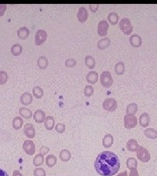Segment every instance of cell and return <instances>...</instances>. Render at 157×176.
Listing matches in <instances>:
<instances>
[{"mask_svg":"<svg viewBox=\"0 0 157 176\" xmlns=\"http://www.w3.org/2000/svg\"><path fill=\"white\" fill-rule=\"evenodd\" d=\"M119 27L122 31L126 35H130L133 31L132 23L129 18H123L119 23Z\"/></svg>","mask_w":157,"mask_h":176,"instance_id":"7a4b0ae2","label":"cell"},{"mask_svg":"<svg viewBox=\"0 0 157 176\" xmlns=\"http://www.w3.org/2000/svg\"><path fill=\"white\" fill-rule=\"evenodd\" d=\"M11 53H12L13 55L15 56H18L21 54L22 52V47L19 43L14 44L12 46H11Z\"/></svg>","mask_w":157,"mask_h":176,"instance_id":"f546056e","label":"cell"},{"mask_svg":"<svg viewBox=\"0 0 157 176\" xmlns=\"http://www.w3.org/2000/svg\"><path fill=\"white\" fill-rule=\"evenodd\" d=\"M24 123L23 119L20 116H16L13 120V127L16 130H19L20 129Z\"/></svg>","mask_w":157,"mask_h":176,"instance_id":"484cf974","label":"cell"},{"mask_svg":"<svg viewBox=\"0 0 157 176\" xmlns=\"http://www.w3.org/2000/svg\"><path fill=\"white\" fill-rule=\"evenodd\" d=\"M89 7L92 12H96L98 9L99 5L98 4H90L89 5Z\"/></svg>","mask_w":157,"mask_h":176,"instance_id":"7bdbcfd3","label":"cell"},{"mask_svg":"<svg viewBox=\"0 0 157 176\" xmlns=\"http://www.w3.org/2000/svg\"><path fill=\"white\" fill-rule=\"evenodd\" d=\"M37 63L38 67L40 69H45L46 68V67L48 66V64H49L48 59H47V57H46L44 56H39V58L37 59Z\"/></svg>","mask_w":157,"mask_h":176,"instance_id":"603a6c76","label":"cell"},{"mask_svg":"<svg viewBox=\"0 0 157 176\" xmlns=\"http://www.w3.org/2000/svg\"><path fill=\"white\" fill-rule=\"evenodd\" d=\"M129 176H139L138 171L136 168H133L130 170V175Z\"/></svg>","mask_w":157,"mask_h":176,"instance_id":"ee69618b","label":"cell"},{"mask_svg":"<svg viewBox=\"0 0 157 176\" xmlns=\"http://www.w3.org/2000/svg\"><path fill=\"white\" fill-rule=\"evenodd\" d=\"M126 167L129 169H133L137 167V162L135 158L129 157L126 161Z\"/></svg>","mask_w":157,"mask_h":176,"instance_id":"836d02e7","label":"cell"},{"mask_svg":"<svg viewBox=\"0 0 157 176\" xmlns=\"http://www.w3.org/2000/svg\"><path fill=\"white\" fill-rule=\"evenodd\" d=\"M86 79L87 82L92 84H94L98 80V74L97 72L92 70L88 73V74L86 76Z\"/></svg>","mask_w":157,"mask_h":176,"instance_id":"2e32d148","label":"cell"},{"mask_svg":"<svg viewBox=\"0 0 157 176\" xmlns=\"http://www.w3.org/2000/svg\"><path fill=\"white\" fill-rule=\"evenodd\" d=\"M130 43L133 47H139L142 44V37L139 35L133 33L130 37Z\"/></svg>","mask_w":157,"mask_h":176,"instance_id":"7c38bea8","label":"cell"},{"mask_svg":"<svg viewBox=\"0 0 157 176\" xmlns=\"http://www.w3.org/2000/svg\"><path fill=\"white\" fill-rule=\"evenodd\" d=\"M150 117L149 114L143 113L139 116V124L143 127H147L149 125Z\"/></svg>","mask_w":157,"mask_h":176,"instance_id":"e0dca14e","label":"cell"},{"mask_svg":"<svg viewBox=\"0 0 157 176\" xmlns=\"http://www.w3.org/2000/svg\"><path fill=\"white\" fill-rule=\"evenodd\" d=\"M33 119L37 123H42L46 119L45 111L42 110H37L33 114Z\"/></svg>","mask_w":157,"mask_h":176,"instance_id":"8fae6325","label":"cell"},{"mask_svg":"<svg viewBox=\"0 0 157 176\" xmlns=\"http://www.w3.org/2000/svg\"><path fill=\"white\" fill-rule=\"evenodd\" d=\"M117 176H128V173L126 171H124L123 172H122L119 174H118Z\"/></svg>","mask_w":157,"mask_h":176,"instance_id":"7dc6e473","label":"cell"},{"mask_svg":"<svg viewBox=\"0 0 157 176\" xmlns=\"http://www.w3.org/2000/svg\"><path fill=\"white\" fill-rule=\"evenodd\" d=\"M32 92H33V96L37 98H42V97L43 96V94H44L43 90L42 89V87H41L39 86H34L33 87Z\"/></svg>","mask_w":157,"mask_h":176,"instance_id":"f1b7e54d","label":"cell"},{"mask_svg":"<svg viewBox=\"0 0 157 176\" xmlns=\"http://www.w3.org/2000/svg\"><path fill=\"white\" fill-rule=\"evenodd\" d=\"M19 114L22 117H24V118L26 119H30L33 114L32 111L30 109L25 107H22L19 109Z\"/></svg>","mask_w":157,"mask_h":176,"instance_id":"7402d4cb","label":"cell"},{"mask_svg":"<svg viewBox=\"0 0 157 176\" xmlns=\"http://www.w3.org/2000/svg\"><path fill=\"white\" fill-rule=\"evenodd\" d=\"M55 124V118L52 116H47L45 120V126L46 130L51 131L54 128Z\"/></svg>","mask_w":157,"mask_h":176,"instance_id":"ffe728a7","label":"cell"},{"mask_svg":"<svg viewBox=\"0 0 157 176\" xmlns=\"http://www.w3.org/2000/svg\"><path fill=\"white\" fill-rule=\"evenodd\" d=\"M136 155L138 159L142 162H148L150 159V155L147 149L142 146H139L136 151Z\"/></svg>","mask_w":157,"mask_h":176,"instance_id":"3957f363","label":"cell"},{"mask_svg":"<svg viewBox=\"0 0 157 176\" xmlns=\"http://www.w3.org/2000/svg\"><path fill=\"white\" fill-rule=\"evenodd\" d=\"M7 5L5 4H0V16L3 15L5 10H6Z\"/></svg>","mask_w":157,"mask_h":176,"instance_id":"b9f144b4","label":"cell"},{"mask_svg":"<svg viewBox=\"0 0 157 176\" xmlns=\"http://www.w3.org/2000/svg\"><path fill=\"white\" fill-rule=\"evenodd\" d=\"M34 176H46L45 170L42 168H37L34 170L33 171Z\"/></svg>","mask_w":157,"mask_h":176,"instance_id":"74e56055","label":"cell"},{"mask_svg":"<svg viewBox=\"0 0 157 176\" xmlns=\"http://www.w3.org/2000/svg\"><path fill=\"white\" fill-rule=\"evenodd\" d=\"M108 20L112 24H116L119 20V15L115 12H111L108 15Z\"/></svg>","mask_w":157,"mask_h":176,"instance_id":"e575fe53","label":"cell"},{"mask_svg":"<svg viewBox=\"0 0 157 176\" xmlns=\"http://www.w3.org/2000/svg\"><path fill=\"white\" fill-rule=\"evenodd\" d=\"M114 142V138L113 135L111 134H107L104 136L102 141L103 145L106 148H111Z\"/></svg>","mask_w":157,"mask_h":176,"instance_id":"5bb4252c","label":"cell"},{"mask_svg":"<svg viewBox=\"0 0 157 176\" xmlns=\"http://www.w3.org/2000/svg\"><path fill=\"white\" fill-rule=\"evenodd\" d=\"M0 176H9V175L5 171V170L0 169Z\"/></svg>","mask_w":157,"mask_h":176,"instance_id":"bcb514c9","label":"cell"},{"mask_svg":"<svg viewBox=\"0 0 157 176\" xmlns=\"http://www.w3.org/2000/svg\"><path fill=\"white\" fill-rule=\"evenodd\" d=\"M55 129L56 132H59V134H62L65 132L66 130V125L63 123H58V124L55 127Z\"/></svg>","mask_w":157,"mask_h":176,"instance_id":"f35d334b","label":"cell"},{"mask_svg":"<svg viewBox=\"0 0 157 176\" xmlns=\"http://www.w3.org/2000/svg\"><path fill=\"white\" fill-rule=\"evenodd\" d=\"M72 158V154L69 150L64 149H62L60 153V158L63 162H68Z\"/></svg>","mask_w":157,"mask_h":176,"instance_id":"cb8c5ba5","label":"cell"},{"mask_svg":"<svg viewBox=\"0 0 157 176\" xmlns=\"http://www.w3.org/2000/svg\"><path fill=\"white\" fill-rule=\"evenodd\" d=\"M13 176H23V175L19 170H15L13 174Z\"/></svg>","mask_w":157,"mask_h":176,"instance_id":"f6af8a7d","label":"cell"},{"mask_svg":"<svg viewBox=\"0 0 157 176\" xmlns=\"http://www.w3.org/2000/svg\"><path fill=\"white\" fill-rule=\"evenodd\" d=\"M47 38V33L44 29H39L35 35V43L36 45H41L44 43Z\"/></svg>","mask_w":157,"mask_h":176,"instance_id":"ba28073f","label":"cell"},{"mask_svg":"<svg viewBox=\"0 0 157 176\" xmlns=\"http://www.w3.org/2000/svg\"><path fill=\"white\" fill-rule=\"evenodd\" d=\"M100 82L105 87H109L113 83V78L109 71H103L100 75Z\"/></svg>","mask_w":157,"mask_h":176,"instance_id":"277c9868","label":"cell"},{"mask_svg":"<svg viewBox=\"0 0 157 176\" xmlns=\"http://www.w3.org/2000/svg\"><path fill=\"white\" fill-rule=\"evenodd\" d=\"M144 134L147 138L155 140L157 138V131L153 128H147L144 130Z\"/></svg>","mask_w":157,"mask_h":176,"instance_id":"d4e9b609","label":"cell"},{"mask_svg":"<svg viewBox=\"0 0 157 176\" xmlns=\"http://www.w3.org/2000/svg\"><path fill=\"white\" fill-rule=\"evenodd\" d=\"M94 93V87L91 85H86L84 89V94L86 97L91 96Z\"/></svg>","mask_w":157,"mask_h":176,"instance_id":"8d00e7d4","label":"cell"},{"mask_svg":"<svg viewBox=\"0 0 157 176\" xmlns=\"http://www.w3.org/2000/svg\"><path fill=\"white\" fill-rule=\"evenodd\" d=\"M77 18L81 22H85L88 19V11L84 7H81L79 9L77 13Z\"/></svg>","mask_w":157,"mask_h":176,"instance_id":"9a60e30c","label":"cell"},{"mask_svg":"<svg viewBox=\"0 0 157 176\" xmlns=\"http://www.w3.org/2000/svg\"><path fill=\"white\" fill-rule=\"evenodd\" d=\"M111 44V40L109 39V37H104L100 40H98V47L99 49L103 50L106 48Z\"/></svg>","mask_w":157,"mask_h":176,"instance_id":"44dd1931","label":"cell"},{"mask_svg":"<svg viewBox=\"0 0 157 176\" xmlns=\"http://www.w3.org/2000/svg\"><path fill=\"white\" fill-rule=\"evenodd\" d=\"M40 154H42L43 155H46L49 152V148L46 146H42L39 149Z\"/></svg>","mask_w":157,"mask_h":176,"instance_id":"60d3db41","label":"cell"},{"mask_svg":"<svg viewBox=\"0 0 157 176\" xmlns=\"http://www.w3.org/2000/svg\"><path fill=\"white\" fill-rule=\"evenodd\" d=\"M85 65L89 69H94L96 65V60L92 56H86L85 57Z\"/></svg>","mask_w":157,"mask_h":176,"instance_id":"4dcf8cb0","label":"cell"},{"mask_svg":"<svg viewBox=\"0 0 157 176\" xmlns=\"http://www.w3.org/2000/svg\"><path fill=\"white\" fill-rule=\"evenodd\" d=\"M22 148L28 155H33L36 152V145L33 141L30 140L24 141Z\"/></svg>","mask_w":157,"mask_h":176,"instance_id":"52a82bcc","label":"cell"},{"mask_svg":"<svg viewBox=\"0 0 157 176\" xmlns=\"http://www.w3.org/2000/svg\"><path fill=\"white\" fill-rule=\"evenodd\" d=\"M138 107L136 103H130L129 104L127 105L126 107V113L129 114H133L135 115V114L137 112Z\"/></svg>","mask_w":157,"mask_h":176,"instance_id":"1f68e13d","label":"cell"},{"mask_svg":"<svg viewBox=\"0 0 157 176\" xmlns=\"http://www.w3.org/2000/svg\"><path fill=\"white\" fill-rule=\"evenodd\" d=\"M138 143L134 139H130L126 143V148L128 150L131 152H135L138 149Z\"/></svg>","mask_w":157,"mask_h":176,"instance_id":"d6986e66","label":"cell"},{"mask_svg":"<svg viewBox=\"0 0 157 176\" xmlns=\"http://www.w3.org/2000/svg\"><path fill=\"white\" fill-rule=\"evenodd\" d=\"M109 28V23L107 20H102L99 22L98 26V33L101 37L106 36L107 34V31Z\"/></svg>","mask_w":157,"mask_h":176,"instance_id":"9c48e42d","label":"cell"},{"mask_svg":"<svg viewBox=\"0 0 157 176\" xmlns=\"http://www.w3.org/2000/svg\"><path fill=\"white\" fill-rule=\"evenodd\" d=\"M24 132L28 138H33L36 136V129L32 123H26L24 127Z\"/></svg>","mask_w":157,"mask_h":176,"instance_id":"30bf717a","label":"cell"},{"mask_svg":"<svg viewBox=\"0 0 157 176\" xmlns=\"http://www.w3.org/2000/svg\"><path fill=\"white\" fill-rule=\"evenodd\" d=\"M57 162V158L56 156L53 155H47L46 158V164L49 168H52L56 165Z\"/></svg>","mask_w":157,"mask_h":176,"instance_id":"83f0119b","label":"cell"},{"mask_svg":"<svg viewBox=\"0 0 157 176\" xmlns=\"http://www.w3.org/2000/svg\"><path fill=\"white\" fill-rule=\"evenodd\" d=\"M114 70L115 73L119 75L123 74L124 73L125 70V65L123 61H119L116 63L115 66L114 67Z\"/></svg>","mask_w":157,"mask_h":176,"instance_id":"4316f807","label":"cell"},{"mask_svg":"<svg viewBox=\"0 0 157 176\" xmlns=\"http://www.w3.org/2000/svg\"><path fill=\"white\" fill-rule=\"evenodd\" d=\"M33 101V96L30 93L25 92L22 94L20 97V103L23 105H29Z\"/></svg>","mask_w":157,"mask_h":176,"instance_id":"4fadbf2b","label":"cell"},{"mask_svg":"<svg viewBox=\"0 0 157 176\" xmlns=\"http://www.w3.org/2000/svg\"><path fill=\"white\" fill-rule=\"evenodd\" d=\"M44 162V155L42 154H38L33 158V164L34 166H41Z\"/></svg>","mask_w":157,"mask_h":176,"instance_id":"d6a6232c","label":"cell"},{"mask_svg":"<svg viewBox=\"0 0 157 176\" xmlns=\"http://www.w3.org/2000/svg\"><path fill=\"white\" fill-rule=\"evenodd\" d=\"M120 167L119 157L111 151H103L94 162V168L101 176H113L117 174Z\"/></svg>","mask_w":157,"mask_h":176,"instance_id":"6da1fadb","label":"cell"},{"mask_svg":"<svg viewBox=\"0 0 157 176\" xmlns=\"http://www.w3.org/2000/svg\"><path fill=\"white\" fill-rule=\"evenodd\" d=\"M30 35V30L25 26L20 27L17 31V35L21 39H26Z\"/></svg>","mask_w":157,"mask_h":176,"instance_id":"ac0fdd59","label":"cell"},{"mask_svg":"<svg viewBox=\"0 0 157 176\" xmlns=\"http://www.w3.org/2000/svg\"><path fill=\"white\" fill-rule=\"evenodd\" d=\"M124 127L127 129L134 128L137 124V119L135 115L127 114L124 117Z\"/></svg>","mask_w":157,"mask_h":176,"instance_id":"8992f818","label":"cell"},{"mask_svg":"<svg viewBox=\"0 0 157 176\" xmlns=\"http://www.w3.org/2000/svg\"><path fill=\"white\" fill-rule=\"evenodd\" d=\"M117 101L114 98H107L103 103V108L108 111H114L117 108Z\"/></svg>","mask_w":157,"mask_h":176,"instance_id":"5b68a950","label":"cell"},{"mask_svg":"<svg viewBox=\"0 0 157 176\" xmlns=\"http://www.w3.org/2000/svg\"><path fill=\"white\" fill-rule=\"evenodd\" d=\"M76 60L73 58H69L67 59L65 61V65L68 67H73L76 65Z\"/></svg>","mask_w":157,"mask_h":176,"instance_id":"ab89813d","label":"cell"},{"mask_svg":"<svg viewBox=\"0 0 157 176\" xmlns=\"http://www.w3.org/2000/svg\"><path fill=\"white\" fill-rule=\"evenodd\" d=\"M8 78L9 76L6 71H5V70H0V85L6 83Z\"/></svg>","mask_w":157,"mask_h":176,"instance_id":"d590c367","label":"cell"}]
</instances>
